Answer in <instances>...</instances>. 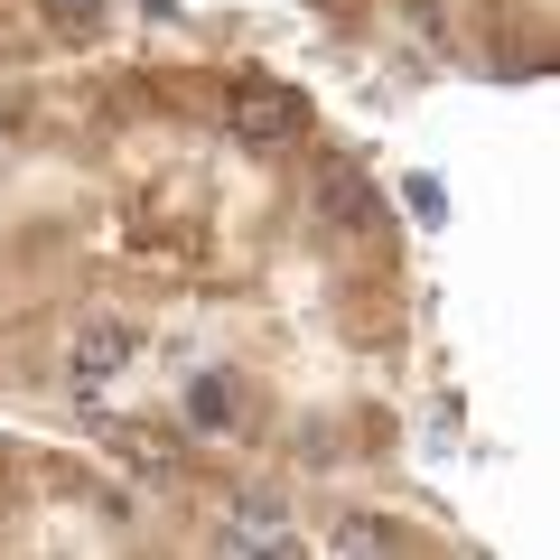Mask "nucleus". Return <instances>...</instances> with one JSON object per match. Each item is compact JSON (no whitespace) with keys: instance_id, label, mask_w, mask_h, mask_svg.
Instances as JSON below:
<instances>
[{"instance_id":"nucleus-1","label":"nucleus","mask_w":560,"mask_h":560,"mask_svg":"<svg viewBox=\"0 0 560 560\" xmlns=\"http://www.w3.org/2000/svg\"><path fill=\"white\" fill-rule=\"evenodd\" d=\"M234 131L253 140V150H280V140H300V131H308V103L253 75V84H234Z\"/></svg>"},{"instance_id":"nucleus-2","label":"nucleus","mask_w":560,"mask_h":560,"mask_svg":"<svg viewBox=\"0 0 560 560\" xmlns=\"http://www.w3.org/2000/svg\"><path fill=\"white\" fill-rule=\"evenodd\" d=\"M318 215L364 234V224H374V178H364L355 160H318Z\"/></svg>"},{"instance_id":"nucleus-3","label":"nucleus","mask_w":560,"mask_h":560,"mask_svg":"<svg viewBox=\"0 0 560 560\" xmlns=\"http://www.w3.org/2000/svg\"><path fill=\"white\" fill-rule=\"evenodd\" d=\"M131 355H140V337H131V327H113V318H103V327H84V337H75V383L94 393V383H113Z\"/></svg>"},{"instance_id":"nucleus-4","label":"nucleus","mask_w":560,"mask_h":560,"mask_svg":"<svg viewBox=\"0 0 560 560\" xmlns=\"http://www.w3.org/2000/svg\"><path fill=\"white\" fill-rule=\"evenodd\" d=\"M224 533H234V541H261V551H290V514H280L271 495H243Z\"/></svg>"},{"instance_id":"nucleus-5","label":"nucleus","mask_w":560,"mask_h":560,"mask_svg":"<svg viewBox=\"0 0 560 560\" xmlns=\"http://www.w3.org/2000/svg\"><path fill=\"white\" fill-rule=\"evenodd\" d=\"M187 420H197V430H234V383L197 374V383H187Z\"/></svg>"},{"instance_id":"nucleus-6","label":"nucleus","mask_w":560,"mask_h":560,"mask_svg":"<svg viewBox=\"0 0 560 560\" xmlns=\"http://www.w3.org/2000/svg\"><path fill=\"white\" fill-rule=\"evenodd\" d=\"M38 10H47V28H57V38H94L113 0H38Z\"/></svg>"},{"instance_id":"nucleus-7","label":"nucleus","mask_w":560,"mask_h":560,"mask_svg":"<svg viewBox=\"0 0 560 560\" xmlns=\"http://www.w3.org/2000/svg\"><path fill=\"white\" fill-rule=\"evenodd\" d=\"M393 523H374V514H355V523H346V533H337V551H393Z\"/></svg>"}]
</instances>
